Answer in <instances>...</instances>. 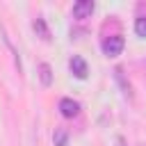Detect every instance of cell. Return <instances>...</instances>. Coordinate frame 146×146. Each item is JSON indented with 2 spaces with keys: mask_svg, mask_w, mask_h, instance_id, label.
<instances>
[{
  "mask_svg": "<svg viewBox=\"0 0 146 146\" xmlns=\"http://www.w3.org/2000/svg\"><path fill=\"white\" fill-rule=\"evenodd\" d=\"M94 0H78L75 5H73V16L75 18H87V16H91L94 14Z\"/></svg>",
  "mask_w": 146,
  "mask_h": 146,
  "instance_id": "cell-4",
  "label": "cell"
},
{
  "mask_svg": "<svg viewBox=\"0 0 146 146\" xmlns=\"http://www.w3.org/2000/svg\"><path fill=\"white\" fill-rule=\"evenodd\" d=\"M32 30L36 32V36H41L43 41H48L50 39V30H48V23L41 18V16H36L34 21H32Z\"/></svg>",
  "mask_w": 146,
  "mask_h": 146,
  "instance_id": "cell-5",
  "label": "cell"
},
{
  "mask_svg": "<svg viewBox=\"0 0 146 146\" xmlns=\"http://www.w3.org/2000/svg\"><path fill=\"white\" fill-rule=\"evenodd\" d=\"M39 78H41V84L43 87H50L52 84V68H50V64H46V62L39 64Z\"/></svg>",
  "mask_w": 146,
  "mask_h": 146,
  "instance_id": "cell-6",
  "label": "cell"
},
{
  "mask_svg": "<svg viewBox=\"0 0 146 146\" xmlns=\"http://www.w3.org/2000/svg\"><path fill=\"white\" fill-rule=\"evenodd\" d=\"M68 68H71V73H73L75 78H80V80H84L87 73H89V66H87V62H84L80 55H73V57H71Z\"/></svg>",
  "mask_w": 146,
  "mask_h": 146,
  "instance_id": "cell-2",
  "label": "cell"
},
{
  "mask_svg": "<svg viewBox=\"0 0 146 146\" xmlns=\"http://www.w3.org/2000/svg\"><path fill=\"white\" fill-rule=\"evenodd\" d=\"M123 46H125V39H123L121 34H112V36L103 39V52H105L107 57H116V55H121Z\"/></svg>",
  "mask_w": 146,
  "mask_h": 146,
  "instance_id": "cell-1",
  "label": "cell"
},
{
  "mask_svg": "<svg viewBox=\"0 0 146 146\" xmlns=\"http://www.w3.org/2000/svg\"><path fill=\"white\" fill-rule=\"evenodd\" d=\"M59 112H62V116L73 119V116H78V114H80V103L66 96V98H62V100H59Z\"/></svg>",
  "mask_w": 146,
  "mask_h": 146,
  "instance_id": "cell-3",
  "label": "cell"
},
{
  "mask_svg": "<svg viewBox=\"0 0 146 146\" xmlns=\"http://www.w3.org/2000/svg\"><path fill=\"white\" fill-rule=\"evenodd\" d=\"M135 32H137L139 36H146V16H139V18L135 21Z\"/></svg>",
  "mask_w": 146,
  "mask_h": 146,
  "instance_id": "cell-8",
  "label": "cell"
},
{
  "mask_svg": "<svg viewBox=\"0 0 146 146\" xmlns=\"http://www.w3.org/2000/svg\"><path fill=\"white\" fill-rule=\"evenodd\" d=\"M52 139H55V146H66V141H68V132H66V130H55Z\"/></svg>",
  "mask_w": 146,
  "mask_h": 146,
  "instance_id": "cell-7",
  "label": "cell"
}]
</instances>
